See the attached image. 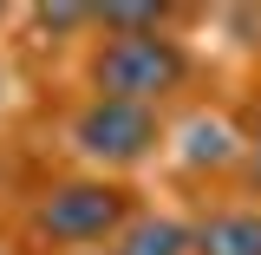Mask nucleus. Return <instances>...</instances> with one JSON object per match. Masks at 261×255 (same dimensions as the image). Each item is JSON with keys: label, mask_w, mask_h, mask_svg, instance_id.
<instances>
[{"label": "nucleus", "mask_w": 261, "mask_h": 255, "mask_svg": "<svg viewBox=\"0 0 261 255\" xmlns=\"http://www.w3.org/2000/svg\"><path fill=\"white\" fill-rule=\"evenodd\" d=\"M118 223H124V190L111 183H59L39 203V236L53 242H98Z\"/></svg>", "instance_id": "3"}, {"label": "nucleus", "mask_w": 261, "mask_h": 255, "mask_svg": "<svg viewBox=\"0 0 261 255\" xmlns=\"http://www.w3.org/2000/svg\"><path fill=\"white\" fill-rule=\"evenodd\" d=\"M92 79H98L105 98L150 105V98H170L190 79V59H183V46H170L163 33H118V39H105V53L92 59Z\"/></svg>", "instance_id": "1"}, {"label": "nucleus", "mask_w": 261, "mask_h": 255, "mask_svg": "<svg viewBox=\"0 0 261 255\" xmlns=\"http://www.w3.org/2000/svg\"><path fill=\"white\" fill-rule=\"evenodd\" d=\"M98 20L118 27V33H157L163 20H170V7H105Z\"/></svg>", "instance_id": "7"}, {"label": "nucleus", "mask_w": 261, "mask_h": 255, "mask_svg": "<svg viewBox=\"0 0 261 255\" xmlns=\"http://www.w3.org/2000/svg\"><path fill=\"white\" fill-rule=\"evenodd\" d=\"M79 151L85 157H105V164H137L150 144H157V111L150 105H124V98H92L79 111Z\"/></svg>", "instance_id": "2"}, {"label": "nucleus", "mask_w": 261, "mask_h": 255, "mask_svg": "<svg viewBox=\"0 0 261 255\" xmlns=\"http://www.w3.org/2000/svg\"><path fill=\"white\" fill-rule=\"evenodd\" d=\"M202 255H261V216H216L196 236Z\"/></svg>", "instance_id": "4"}, {"label": "nucleus", "mask_w": 261, "mask_h": 255, "mask_svg": "<svg viewBox=\"0 0 261 255\" xmlns=\"http://www.w3.org/2000/svg\"><path fill=\"white\" fill-rule=\"evenodd\" d=\"M248 170H255V183H261V131H255V144H248Z\"/></svg>", "instance_id": "8"}, {"label": "nucleus", "mask_w": 261, "mask_h": 255, "mask_svg": "<svg viewBox=\"0 0 261 255\" xmlns=\"http://www.w3.org/2000/svg\"><path fill=\"white\" fill-rule=\"evenodd\" d=\"M183 249H190V236H183L176 223H137L118 255H183Z\"/></svg>", "instance_id": "6"}, {"label": "nucleus", "mask_w": 261, "mask_h": 255, "mask_svg": "<svg viewBox=\"0 0 261 255\" xmlns=\"http://www.w3.org/2000/svg\"><path fill=\"white\" fill-rule=\"evenodd\" d=\"M228 157H235V137H228V125H216V118H209V125H196V131H190V151H183V164H190V170H222Z\"/></svg>", "instance_id": "5"}]
</instances>
